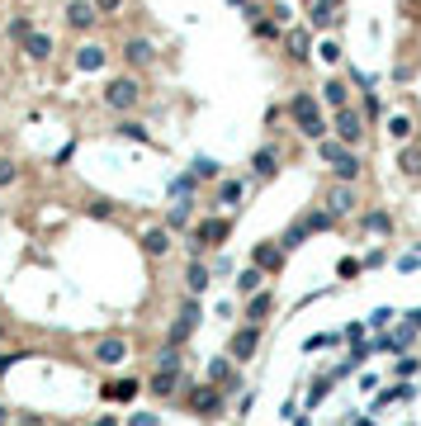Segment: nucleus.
<instances>
[{
  "label": "nucleus",
  "instance_id": "obj_45",
  "mask_svg": "<svg viewBox=\"0 0 421 426\" xmlns=\"http://www.w3.org/2000/svg\"><path fill=\"white\" fill-rule=\"evenodd\" d=\"M0 426H10V412H5V408H0Z\"/></svg>",
  "mask_w": 421,
  "mask_h": 426
},
{
  "label": "nucleus",
  "instance_id": "obj_8",
  "mask_svg": "<svg viewBox=\"0 0 421 426\" xmlns=\"http://www.w3.org/2000/svg\"><path fill=\"white\" fill-rule=\"evenodd\" d=\"M199 303H185V313H180V317H175V322H171V346H180V341H185V336H189V331H194V327H199Z\"/></svg>",
  "mask_w": 421,
  "mask_h": 426
},
{
  "label": "nucleus",
  "instance_id": "obj_44",
  "mask_svg": "<svg viewBox=\"0 0 421 426\" xmlns=\"http://www.w3.org/2000/svg\"><path fill=\"white\" fill-rule=\"evenodd\" d=\"M15 360H24V355H0V374H5V369H10Z\"/></svg>",
  "mask_w": 421,
  "mask_h": 426
},
{
  "label": "nucleus",
  "instance_id": "obj_15",
  "mask_svg": "<svg viewBox=\"0 0 421 426\" xmlns=\"http://www.w3.org/2000/svg\"><path fill=\"white\" fill-rule=\"evenodd\" d=\"M218 408H223V394L213 389V384H203L199 394H194V412H203V417H213Z\"/></svg>",
  "mask_w": 421,
  "mask_h": 426
},
{
  "label": "nucleus",
  "instance_id": "obj_37",
  "mask_svg": "<svg viewBox=\"0 0 421 426\" xmlns=\"http://www.w3.org/2000/svg\"><path fill=\"white\" fill-rule=\"evenodd\" d=\"M317 57H322V62H341V47H336V43H322V47H317Z\"/></svg>",
  "mask_w": 421,
  "mask_h": 426
},
{
  "label": "nucleus",
  "instance_id": "obj_29",
  "mask_svg": "<svg viewBox=\"0 0 421 426\" xmlns=\"http://www.w3.org/2000/svg\"><path fill=\"white\" fill-rule=\"evenodd\" d=\"M119 133H124V138H133V142H152V133H147L142 124H133V119H124V124H119Z\"/></svg>",
  "mask_w": 421,
  "mask_h": 426
},
{
  "label": "nucleus",
  "instance_id": "obj_12",
  "mask_svg": "<svg viewBox=\"0 0 421 426\" xmlns=\"http://www.w3.org/2000/svg\"><path fill=\"white\" fill-rule=\"evenodd\" d=\"M24 52H29L33 62H47V57H52V38H47V33H24Z\"/></svg>",
  "mask_w": 421,
  "mask_h": 426
},
{
  "label": "nucleus",
  "instance_id": "obj_34",
  "mask_svg": "<svg viewBox=\"0 0 421 426\" xmlns=\"http://www.w3.org/2000/svg\"><path fill=\"white\" fill-rule=\"evenodd\" d=\"M336 275H341V280H355V275H360V261H355V256H345L341 266H336Z\"/></svg>",
  "mask_w": 421,
  "mask_h": 426
},
{
  "label": "nucleus",
  "instance_id": "obj_21",
  "mask_svg": "<svg viewBox=\"0 0 421 426\" xmlns=\"http://www.w3.org/2000/svg\"><path fill=\"white\" fill-rule=\"evenodd\" d=\"M280 266H284L280 247H256V270H280Z\"/></svg>",
  "mask_w": 421,
  "mask_h": 426
},
{
  "label": "nucleus",
  "instance_id": "obj_40",
  "mask_svg": "<svg viewBox=\"0 0 421 426\" xmlns=\"http://www.w3.org/2000/svg\"><path fill=\"white\" fill-rule=\"evenodd\" d=\"M185 218H189V194H185V199H180V204L171 208V223H185Z\"/></svg>",
  "mask_w": 421,
  "mask_h": 426
},
{
  "label": "nucleus",
  "instance_id": "obj_33",
  "mask_svg": "<svg viewBox=\"0 0 421 426\" xmlns=\"http://www.w3.org/2000/svg\"><path fill=\"white\" fill-rule=\"evenodd\" d=\"M15 161H10V157H0V189H5V185H15Z\"/></svg>",
  "mask_w": 421,
  "mask_h": 426
},
{
  "label": "nucleus",
  "instance_id": "obj_36",
  "mask_svg": "<svg viewBox=\"0 0 421 426\" xmlns=\"http://www.w3.org/2000/svg\"><path fill=\"white\" fill-rule=\"evenodd\" d=\"M227 374H232V365H227V360H213V365H208V379H213V384H218V379H227Z\"/></svg>",
  "mask_w": 421,
  "mask_h": 426
},
{
  "label": "nucleus",
  "instance_id": "obj_30",
  "mask_svg": "<svg viewBox=\"0 0 421 426\" xmlns=\"http://www.w3.org/2000/svg\"><path fill=\"white\" fill-rule=\"evenodd\" d=\"M218 199H223V204H242V185H237V180H223Z\"/></svg>",
  "mask_w": 421,
  "mask_h": 426
},
{
  "label": "nucleus",
  "instance_id": "obj_25",
  "mask_svg": "<svg viewBox=\"0 0 421 426\" xmlns=\"http://www.w3.org/2000/svg\"><path fill=\"white\" fill-rule=\"evenodd\" d=\"M331 223H336V218H331L327 208H317V213H308V218H303V232H322V227H331Z\"/></svg>",
  "mask_w": 421,
  "mask_h": 426
},
{
  "label": "nucleus",
  "instance_id": "obj_32",
  "mask_svg": "<svg viewBox=\"0 0 421 426\" xmlns=\"http://www.w3.org/2000/svg\"><path fill=\"white\" fill-rule=\"evenodd\" d=\"M364 227H369V232H389L393 218H389V213H369V218H364Z\"/></svg>",
  "mask_w": 421,
  "mask_h": 426
},
{
  "label": "nucleus",
  "instance_id": "obj_9",
  "mask_svg": "<svg viewBox=\"0 0 421 426\" xmlns=\"http://www.w3.org/2000/svg\"><path fill=\"white\" fill-rule=\"evenodd\" d=\"M95 19H100V10H95L90 0H71V5H66V24H71V29H90Z\"/></svg>",
  "mask_w": 421,
  "mask_h": 426
},
{
  "label": "nucleus",
  "instance_id": "obj_43",
  "mask_svg": "<svg viewBox=\"0 0 421 426\" xmlns=\"http://www.w3.org/2000/svg\"><path fill=\"white\" fill-rule=\"evenodd\" d=\"M128 426H156V417H147V412H138V417H133V422Z\"/></svg>",
  "mask_w": 421,
  "mask_h": 426
},
{
  "label": "nucleus",
  "instance_id": "obj_2",
  "mask_svg": "<svg viewBox=\"0 0 421 426\" xmlns=\"http://www.w3.org/2000/svg\"><path fill=\"white\" fill-rule=\"evenodd\" d=\"M138 81H128V76H119V81H109V85H105V105H109V110H133V105H138Z\"/></svg>",
  "mask_w": 421,
  "mask_h": 426
},
{
  "label": "nucleus",
  "instance_id": "obj_31",
  "mask_svg": "<svg viewBox=\"0 0 421 426\" xmlns=\"http://www.w3.org/2000/svg\"><path fill=\"white\" fill-rule=\"evenodd\" d=\"M156 369H180V350H175V346H166L161 355H156Z\"/></svg>",
  "mask_w": 421,
  "mask_h": 426
},
{
  "label": "nucleus",
  "instance_id": "obj_38",
  "mask_svg": "<svg viewBox=\"0 0 421 426\" xmlns=\"http://www.w3.org/2000/svg\"><path fill=\"white\" fill-rule=\"evenodd\" d=\"M327 384H331V379H317V384H312V394H308V403H312V408H317V403L327 398Z\"/></svg>",
  "mask_w": 421,
  "mask_h": 426
},
{
  "label": "nucleus",
  "instance_id": "obj_14",
  "mask_svg": "<svg viewBox=\"0 0 421 426\" xmlns=\"http://www.w3.org/2000/svg\"><path fill=\"white\" fill-rule=\"evenodd\" d=\"M350 208H355L350 185H336V189H331V199H327V213H331V218H341V213H350Z\"/></svg>",
  "mask_w": 421,
  "mask_h": 426
},
{
  "label": "nucleus",
  "instance_id": "obj_26",
  "mask_svg": "<svg viewBox=\"0 0 421 426\" xmlns=\"http://www.w3.org/2000/svg\"><path fill=\"white\" fill-rule=\"evenodd\" d=\"M389 133L398 142H407V138H412V119H407V114H393V119H389Z\"/></svg>",
  "mask_w": 421,
  "mask_h": 426
},
{
  "label": "nucleus",
  "instance_id": "obj_6",
  "mask_svg": "<svg viewBox=\"0 0 421 426\" xmlns=\"http://www.w3.org/2000/svg\"><path fill=\"white\" fill-rule=\"evenodd\" d=\"M223 237H227V218H203L199 227H194V252H199V247H213Z\"/></svg>",
  "mask_w": 421,
  "mask_h": 426
},
{
  "label": "nucleus",
  "instance_id": "obj_48",
  "mask_svg": "<svg viewBox=\"0 0 421 426\" xmlns=\"http://www.w3.org/2000/svg\"><path fill=\"white\" fill-rule=\"evenodd\" d=\"M360 426H374V422H360Z\"/></svg>",
  "mask_w": 421,
  "mask_h": 426
},
{
  "label": "nucleus",
  "instance_id": "obj_42",
  "mask_svg": "<svg viewBox=\"0 0 421 426\" xmlns=\"http://www.w3.org/2000/svg\"><path fill=\"white\" fill-rule=\"evenodd\" d=\"M95 10H105V15H114V10H119V5H124V0H90Z\"/></svg>",
  "mask_w": 421,
  "mask_h": 426
},
{
  "label": "nucleus",
  "instance_id": "obj_20",
  "mask_svg": "<svg viewBox=\"0 0 421 426\" xmlns=\"http://www.w3.org/2000/svg\"><path fill=\"white\" fill-rule=\"evenodd\" d=\"M76 66H81V71H100V66H105V47H81V52H76Z\"/></svg>",
  "mask_w": 421,
  "mask_h": 426
},
{
  "label": "nucleus",
  "instance_id": "obj_19",
  "mask_svg": "<svg viewBox=\"0 0 421 426\" xmlns=\"http://www.w3.org/2000/svg\"><path fill=\"white\" fill-rule=\"evenodd\" d=\"M261 284H266V270H256V266H251V270H242V275H237V294H247V299H251V294H256Z\"/></svg>",
  "mask_w": 421,
  "mask_h": 426
},
{
  "label": "nucleus",
  "instance_id": "obj_22",
  "mask_svg": "<svg viewBox=\"0 0 421 426\" xmlns=\"http://www.w3.org/2000/svg\"><path fill=\"white\" fill-rule=\"evenodd\" d=\"M185 284H189V289H194V294H203V289H208V270H203L199 261H194V266L185 270Z\"/></svg>",
  "mask_w": 421,
  "mask_h": 426
},
{
  "label": "nucleus",
  "instance_id": "obj_46",
  "mask_svg": "<svg viewBox=\"0 0 421 426\" xmlns=\"http://www.w3.org/2000/svg\"><path fill=\"white\" fill-rule=\"evenodd\" d=\"M95 426H114V417H100V422H95Z\"/></svg>",
  "mask_w": 421,
  "mask_h": 426
},
{
  "label": "nucleus",
  "instance_id": "obj_28",
  "mask_svg": "<svg viewBox=\"0 0 421 426\" xmlns=\"http://www.w3.org/2000/svg\"><path fill=\"white\" fill-rule=\"evenodd\" d=\"M189 175H194V180H213V175H218V161L199 157V161H194V166H189Z\"/></svg>",
  "mask_w": 421,
  "mask_h": 426
},
{
  "label": "nucleus",
  "instance_id": "obj_4",
  "mask_svg": "<svg viewBox=\"0 0 421 426\" xmlns=\"http://www.w3.org/2000/svg\"><path fill=\"white\" fill-rule=\"evenodd\" d=\"M336 133H341V142H360L364 138V119H360V110L341 105V110H336Z\"/></svg>",
  "mask_w": 421,
  "mask_h": 426
},
{
  "label": "nucleus",
  "instance_id": "obj_5",
  "mask_svg": "<svg viewBox=\"0 0 421 426\" xmlns=\"http://www.w3.org/2000/svg\"><path fill=\"white\" fill-rule=\"evenodd\" d=\"M256 346H261V327H256V322H247L242 331H232V355L237 360H251Z\"/></svg>",
  "mask_w": 421,
  "mask_h": 426
},
{
  "label": "nucleus",
  "instance_id": "obj_17",
  "mask_svg": "<svg viewBox=\"0 0 421 426\" xmlns=\"http://www.w3.org/2000/svg\"><path fill=\"white\" fill-rule=\"evenodd\" d=\"M124 57H128V62H133V66H147V62H152V57H156V47L147 43V38H133V43L124 47Z\"/></svg>",
  "mask_w": 421,
  "mask_h": 426
},
{
  "label": "nucleus",
  "instance_id": "obj_27",
  "mask_svg": "<svg viewBox=\"0 0 421 426\" xmlns=\"http://www.w3.org/2000/svg\"><path fill=\"white\" fill-rule=\"evenodd\" d=\"M289 57H298V62L308 57V33H303V29H294V33H289Z\"/></svg>",
  "mask_w": 421,
  "mask_h": 426
},
{
  "label": "nucleus",
  "instance_id": "obj_7",
  "mask_svg": "<svg viewBox=\"0 0 421 426\" xmlns=\"http://www.w3.org/2000/svg\"><path fill=\"white\" fill-rule=\"evenodd\" d=\"M95 360L100 365H124L128 360V341L124 336H105V341L95 346Z\"/></svg>",
  "mask_w": 421,
  "mask_h": 426
},
{
  "label": "nucleus",
  "instance_id": "obj_47",
  "mask_svg": "<svg viewBox=\"0 0 421 426\" xmlns=\"http://www.w3.org/2000/svg\"><path fill=\"white\" fill-rule=\"evenodd\" d=\"M0 336H5V322H0Z\"/></svg>",
  "mask_w": 421,
  "mask_h": 426
},
{
  "label": "nucleus",
  "instance_id": "obj_39",
  "mask_svg": "<svg viewBox=\"0 0 421 426\" xmlns=\"http://www.w3.org/2000/svg\"><path fill=\"white\" fill-rule=\"evenodd\" d=\"M403 171H407V175L421 171V157H417V152H403Z\"/></svg>",
  "mask_w": 421,
  "mask_h": 426
},
{
  "label": "nucleus",
  "instance_id": "obj_1",
  "mask_svg": "<svg viewBox=\"0 0 421 426\" xmlns=\"http://www.w3.org/2000/svg\"><path fill=\"white\" fill-rule=\"evenodd\" d=\"M289 114H294V124H298L303 138H322V133H327V119H322V110H317L312 95H294V100H289Z\"/></svg>",
  "mask_w": 421,
  "mask_h": 426
},
{
  "label": "nucleus",
  "instance_id": "obj_3",
  "mask_svg": "<svg viewBox=\"0 0 421 426\" xmlns=\"http://www.w3.org/2000/svg\"><path fill=\"white\" fill-rule=\"evenodd\" d=\"M322 157L331 161V171L341 175V180H355V175H360V157L350 152V147H336V142H322Z\"/></svg>",
  "mask_w": 421,
  "mask_h": 426
},
{
  "label": "nucleus",
  "instance_id": "obj_23",
  "mask_svg": "<svg viewBox=\"0 0 421 426\" xmlns=\"http://www.w3.org/2000/svg\"><path fill=\"white\" fill-rule=\"evenodd\" d=\"M175 379H180V369H156L152 394H171V389H175Z\"/></svg>",
  "mask_w": 421,
  "mask_h": 426
},
{
  "label": "nucleus",
  "instance_id": "obj_24",
  "mask_svg": "<svg viewBox=\"0 0 421 426\" xmlns=\"http://www.w3.org/2000/svg\"><path fill=\"white\" fill-rule=\"evenodd\" d=\"M322 100H327L331 110H341V105H345V85H341V81H327V85H322Z\"/></svg>",
  "mask_w": 421,
  "mask_h": 426
},
{
  "label": "nucleus",
  "instance_id": "obj_16",
  "mask_svg": "<svg viewBox=\"0 0 421 426\" xmlns=\"http://www.w3.org/2000/svg\"><path fill=\"white\" fill-rule=\"evenodd\" d=\"M336 5L341 0H312V29H331V19H336Z\"/></svg>",
  "mask_w": 421,
  "mask_h": 426
},
{
  "label": "nucleus",
  "instance_id": "obj_35",
  "mask_svg": "<svg viewBox=\"0 0 421 426\" xmlns=\"http://www.w3.org/2000/svg\"><path fill=\"white\" fill-rule=\"evenodd\" d=\"M275 33H280L275 19H256V38H275Z\"/></svg>",
  "mask_w": 421,
  "mask_h": 426
},
{
  "label": "nucleus",
  "instance_id": "obj_13",
  "mask_svg": "<svg viewBox=\"0 0 421 426\" xmlns=\"http://www.w3.org/2000/svg\"><path fill=\"white\" fill-rule=\"evenodd\" d=\"M138 398V379H119V384H105V403H133Z\"/></svg>",
  "mask_w": 421,
  "mask_h": 426
},
{
  "label": "nucleus",
  "instance_id": "obj_11",
  "mask_svg": "<svg viewBox=\"0 0 421 426\" xmlns=\"http://www.w3.org/2000/svg\"><path fill=\"white\" fill-rule=\"evenodd\" d=\"M142 252L147 256H166L171 252V232H166V227H147V232H142Z\"/></svg>",
  "mask_w": 421,
  "mask_h": 426
},
{
  "label": "nucleus",
  "instance_id": "obj_18",
  "mask_svg": "<svg viewBox=\"0 0 421 426\" xmlns=\"http://www.w3.org/2000/svg\"><path fill=\"white\" fill-rule=\"evenodd\" d=\"M251 166H256V175H261V180H270V175L280 171V157H275V152H270V147H261V152H256V157H251Z\"/></svg>",
  "mask_w": 421,
  "mask_h": 426
},
{
  "label": "nucleus",
  "instance_id": "obj_10",
  "mask_svg": "<svg viewBox=\"0 0 421 426\" xmlns=\"http://www.w3.org/2000/svg\"><path fill=\"white\" fill-rule=\"evenodd\" d=\"M270 308H275V294L256 289V294H251V303H247V322H256V327H261V322L270 317Z\"/></svg>",
  "mask_w": 421,
  "mask_h": 426
},
{
  "label": "nucleus",
  "instance_id": "obj_41",
  "mask_svg": "<svg viewBox=\"0 0 421 426\" xmlns=\"http://www.w3.org/2000/svg\"><path fill=\"white\" fill-rule=\"evenodd\" d=\"M24 33H29V19H10V38H19V43H24Z\"/></svg>",
  "mask_w": 421,
  "mask_h": 426
}]
</instances>
